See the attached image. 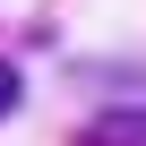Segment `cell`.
<instances>
[{"mask_svg":"<svg viewBox=\"0 0 146 146\" xmlns=\"http://www.w3.org/2000/svg\"><path fill=\"white\" fill-rule=\"evenodd\" d=\"M78 146H146V112H137V103H112V112L78 137Z\"/></svg>","mask_w":146,"mask_h":146,"instance_id":"cell-1","label":"cell"},{"mask_svg":"<svg viewBox=\"0 0 146 146\" xmlns=\"http://www.w3.org/2000/svg\"><path fill=\"white\" fill-rule=\"evenodd\" d=\"M9 112H17V69L0 60V120H9Z\"/></svg>","mask_w":146,"mask_h":146,"instance_id":"cell-2","label":"cell"}]
</instances>
